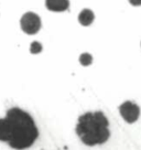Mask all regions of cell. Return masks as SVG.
I'll list each match as a JSON object with an SVG mask.
<instances>
[{"label": "cell", "mask_w": 141, "mask_h": 150, "mask_svg": "<svg viewBox=\"0 0 141 150\" xmlns=\"http://www.w3.org/2000/svg\"><path fill=\"white\" fill-rule=\"evenodd\" d=\"M108 119L102 112H86L78 118L76 134L87 146L102 145L108 140Z\"/></svg>", "instance_id": "cell-2"}, {"label": "cell", "mask_w": 141, "mask_h": 150, "mask_svg": "<svg viewBox=\"0 0 141 150\" xmlns=\"http://www.w3.org/2000/svg\"><path fill=\"white\" fill-rule=\"evenodd\" d=\"M45 7L53 12H63L70 8V0H45Z\"/></svg>", "instance_id": "cell-5"}, {"label": "cell", "mask_w": 141, "mask_h": 150, "mask_svg": "<svg viewBox=\"0 0 141 150\" xmlns=\"http://www.w3.org/2000/svg\"><path fill=\"white\" fill-rule=\"evenodd\" d=\"M38 137L35 122L31 115L20 108H11L5 118H0V141L9 144L13 149H27L34 144Z\"/></svg>", "instance_id": "cell-1"}, {"label": "cell", "mask_w": 141, "mask_h": 150, "mask_svg": "<svg viewBox=\"0 0 141 150\" xmlns=\"http://www.w3.org/2000/svg\"><path fill=\"white\" fill-rule=\"evenodd\" d=\"M132 6H141V0H128Z\"/></svg>", "instance_id": "cell-9"}, {"label": "cell", "mask_w": 141, "mask_h": 150, "mask_svg": "<svg viewBox=\"0 0 141 150\" xmlns=\"http://www.w3.org/2000/svg\"><path fill=\"white\" fill-rule=\"evenodd\" d=\"M94 19H95L94 12L90 9L82 10V12H80V16H78V21H80V23L82 24V25H84V27L90 25V24L93 23Z\"/></svg>", "instance_id": "cell-6"}, {"label": "cell", "mask_w": 141, "mask_h": 150, "mask_svg": "<svg viewBox=\"0 0 141 150\" xmlns=\"http://www.w3.org/2000/svg\"><path fill=\"white\" fill-rule=\"evenodd\" d=\"M119 112L121 114L122 118L129 124L135 122L139 118L140 109L138 105L131 103V102H125V103L119 106Z\"/></svg>", "instance_id": "cell-4"}, {"label": "cell", "mask_w": 141, "mask_h": 150, "mask_svg": "<svg viewBox=\"0 0 141 150\" xmlns=\"http://www.w3.org/2000/svg\"><path fill=\"white\" fill-rule=\"evenodd\" d=\"M20 25L24 33L27 34H35L41 29V19L37 13L27 12L22 16L20 20Z\"/></svg>", "instance_id": "cell-3"}, {"label": "cell", "mask_w": 141, "mask_h": 150, "mask_svg": "<svg viewBox=\"0 0 141 150\" xmlns=\"http://www.w3.org/2000/svg\"><path fill=\"white\" fill-rule=\"evenodd\" d=\"M42 44L38 41H34V42L31 43V47H30V52L32 53V54H38L40 52L42 51Z\"/></svg>", "instance_id": "cell-8"}, {"label": "cell", "mask_w": 141, "mask_h": 150, "mask_svg": "<svg viewBox=\"0 0 141 150\" xmlns=\"http://www.w3.org/2000/svg\"><path fill=\"white\" fill-rule=\"evenodd\" d=\"M80 62L82 65L88 66V65H90L92 62H93V56L90 55V53H83V54L80 56Z\"/></svg>", "instance_id": "cell-7"}]
</instances>
